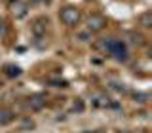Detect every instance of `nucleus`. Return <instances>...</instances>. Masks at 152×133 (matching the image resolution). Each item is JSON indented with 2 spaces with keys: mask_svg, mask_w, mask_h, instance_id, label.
Instances as JSON below:
<instances>
[{
  "mask_svg": "<svg viewBox=\"0 0 152 133\" xmlns=\"http://www.w3.org/2000/svg\"><path fill=\"white\" fill-rule=\"evenodd\" d=\"M103 48L108 51L110 55H114L118 61H126L127 59V48L122 40H114V38H108V40L103 42Z\"/></svg>",
  "mask_w": 152,
  "mask_h": 133,
  "instance_id": "obj_1",
  "label": "nucleus"
},
{
  "mask_svg": "<svg viewBox=\"0 0 152 133\" xmlns=\"http://www.w3.org/2000/svg\"><path fill=\"white\" fill-rule=\"evenodd\" d=\"M59 17H61V21H63L65 25L74 27V25H78V21H80V12L76 8H72V6H66V8L61 10Z\"/></svg>",
  "mask_w": 152,
  "mask_h": 133,
  "instance_id": "obj_2",
  "label": "nucleus"
},
{
  "mask_svg": "<svg viewBox=\"0 0 152 133\" xmlns=\"http://www.w3.org/2000/svg\"><path fill=\"white\" fill-rule=\"evenodd\" d=\"M104 25H107V19H104L103 15H91L88 19V28L93 32L101 31V28H104Z\"/></svg>",
  "mask_w": 152,
  "mask_h": 133,
  "instance_id": "obj_3",
  "label": "nucleus"
},
{
  "mask_svg": "<svg viewBox=\"0 0 152 133\" xmlns=\"http://www.w3.org/2000/svg\"><path fill=\"white\" fill-rule=\"evenodd\" d=\"M28 107L32 108V110H40V108L46 107V95H32L31 99H28Z\"/></svg>",
  "mask_w": 152,
  "mask_h": 133,
  "instance_id": "obj_4",
  "label": "nucleus"
},
{
  "mask_svg": "<svg viewBox=\"0 0 152 133\" xmlns=\"http://www.w3.org/2000/svg\"><path fill=\"white\" fill-rule=\"evenodd\" d=\"M13 118H15V114L10 110V108H2V110H0V126H6Z\"/></svg>",
  "mask_w": 152,
  "mask_h": 133,
  "instance_id": "obj_5",
  "label": "nucleus"
},
{
  "mask_svg": "<svg viewBox=\"0 0 152 133\" xmlns=\"http://www.w3.org/2000/svg\"><path fill=\"white\" fill-rule=\"evenodd\" d=\"M4 72L13 78V76H19V74H21V69L15 66V65H6V66H4Z\"/></svg>",
  "mask_w": 152,
  "mask_h": 133,
  "instance_id": "obj_6",
  "label": "nucleus"
},
{
  "mask_svg": "<svg viewBox=\"0 0 152 133\" xmlns=\"http://www.w3.org/2000/svg\"><path fill=\"white\" fill-rule=\"evenodd\" d=\"M141 25L145 27V28L152 27V13L150 12H146V13H142V15H141Z\"/></svg>",
  "mask_w": 152,
  "mask_h": 133,
  "instance_id": "obj_7",
  "label": "nucleus"
},
{
  "mask_svg": "<svg viewBox=\"0 0 152 133\" xmlns=\"http://www.w3.org/2000/svg\"><path fill=\"white\" fill-rule=\"evenodd\" d=\"M135 99H139V103H146L148 95H146V93H139V95H135Z\"/></svg>",
  "mask_w": 152,
  "mask_h": 133,
  "instance_id": "obj_8",
  "label": "nucleus"
},
{
  "mask_svg": "<svg viewBox=\"0 0 152 133\" xmlns=\"http://www.w3.org/2000/svg\"><path fill=\"white\" fill-rule=\"evenodd\" d=\"M2 31H4V23L0 21V34H2Z\"/></svg>",
  "mask_w": 152,
  "mask_h": 133,
  "instance_id": "obj_9",
  "label": "nucleus"
},
{
  "mask_svg": "<svg viewBox=\"0 0 152 133\" xmlns=\"http://www.w3.org/2000/svg\"><path fill=\"white\" fill-rule=\"evenodd\" d=\"M0 86H2V84H0Z\"/></svg>",
  "mask_w": 152,
  "mask_h": 133,
  "instance_id": "obj_10",
  "label": "nucleus"
}]
</instances>
